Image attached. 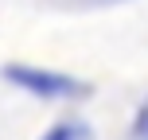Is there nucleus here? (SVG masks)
Segmentation results:
<instances>
[{
	"label": "nucleus",
	"instance_id": "nucleus-1",
	"mask_svg": "<svg viewBox=\"0 0 148 140\" xmlns=\"http://www.w3.org/2000/svg\"><path fill=\"white\" fill-rule=\"evenodd\" d=\"M4 74L16 86H27L43 97H78V94H86V86L66 78V74H47V70H31V66H8Z\"/></svg>",
	"mask_w": 148,
	"mask_h": 140
},
{
	"label": "nucleus",
	"instance_id": "nucleus-2",
	"mask_svg": "<svg viewBox=\"0 0 148 140\" xmlns=\"http://www.w3.org/2000/svg\"><path fill=\"white\" fill-rule=\"evenodd\" d=\"M47 140H94V136H90V128L78 125V121H62V125H55L51 132H47Z\"/></svg>",
	"mask_w": 148,
	"mask_h": 140
},
{
	"label": "nucleus",
	"instance_id": "nucleus-3",
	"mask_svg": "<svg viewBox=\"0 0 148 140\" xmlns=\"http://www.w3.org/2000/svg\"><path fill=\"white\" fill-rule=\"evenodd\" d=\"M136 136L148 140V101L140 105V113H136Z\"/></svg>",
	"mask_w": 148,
	"mask_h": 140
}]
</instances>
